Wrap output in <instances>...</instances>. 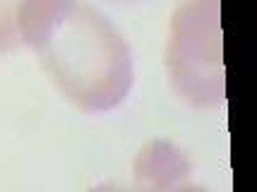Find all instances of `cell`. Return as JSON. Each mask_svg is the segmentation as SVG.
Wrapping results in <instances>:
<instances>
[{"label":"cell","instance_id":"1","mask_svg":"<svg viewBox=\"0 0 257 192\" xmlns=\"http://www.w3.org/2000/svg\"><path fill=\"white\" fill-rule=\"evenodd\" d=\"M17 12L20 36L39 51L72 101L89 111L123 101L133 79L130 53L106 20L58 3L20 5Z\"/></svg>","mask_w":257,"mask_h":192},{"label":"cell","instance_id":"3","mask_svg":"<svg viewBox=\"0 0 257 192\" xmlns=\"http://www.w3.org/2000/svg\"><path fill=\"white\" fill-rule=\"evenodd\" d=\"M94 192H127V190H113V187H99V190Z\"/></svg>","mask_w":257,"mask_h":192},{"label":"cell","instance_id":"2","mask_svg":"<svg viewBox=\"0 0 257 192\" xmlns=\"http://www.w3.org/2000/svg\"><path fill=\"white\" fill-rule=\"evenodd\" d=\"M176 192H204V190H200V187H180Z\"/></svg>","mask_w":257,"mask_h":192}]
</instances>
